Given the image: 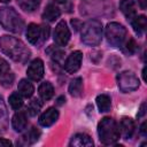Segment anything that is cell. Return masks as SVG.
Returning a JSON list of instances; mask_svg holds the SVG:
<instances>
[{"mask_svg": "<svg viewBox=\"0 0 147 147\" xmlns=\"http://www.w3.org/2000/svg\"><path fill=\"white\" fill-rule=\"evenodd\" d=\"M0 1H1V2H5V3H6V2H9L10 0H0Z\"/></svg>", "mask_w": 147, "mask_h": 147, "instance_id": "8d00e7d4", "label": "cell"}, {"mask_svg": "<svg viewBox=\"0 0 147 147\" xmlns=\"http://www.w3.org/2000/svg\"><path fill=\"white\" fill-rule=\"evenodd\" d=\"M38 92H39L40 98L42 100L47 101V100H49L53 96V94H54V87H53V85L49 82H44V83L40 84V86L38 88Z\"/></svg>", "mask_w": 147, "mask_h": 147, "instance_id": "ffe728a7", "label": "cell"}, {"mask_svg": "<svg viewBox=\"0 0 147 147\" xmlns=\"http://www.w3.org/2000/svg\"><path fill=\"white\" fill-rule=\"evenodd\" d=\"M65 101V99H64V96H60L59 99H57V105H62L63 102Z\"/></svg>", "mask_w": 147, "mask_h": 147, "instance_id": "836d02e7", "label": "cell"}, {"mask_svg": "<svg viewBox=\"0 0 147 147\" xmlns=\"http://www.w3.org/2000/svg\"><path fill=\"white\" fill-rule=\"evenodd\" d=\"M26 124H28V119L24 111H18L13 116L11 125L16 132H22L26 127Z\"/></svg>", "mask_w": 147, "mask_h": 147, "instance_id": "4fadbf2b", "label": "cell"}, {"mask_svg": "<svg viewBox=\"0 0 147 147\" xmlns=\"http://www.w3.org/2000/svg\"><path fill=\"white\" fill-rule=\"evenodd\" d=\"M98 134L99 139L105 145L115 144L119 139V127L115 119L111 117L102 118L98 124Z\"/></svg>", "mask_w": 147, "mask_h": 147, "instance_id": "7a4b0ae2", "label": "cell"}, {"mask_svg": "<svg viewBox=\"0 0 147 147\" xmlns=\"http://www.w3.org/2000/svg\"><path fill=\"white\" fill-rule=\"evenodd\" d=\"M142 79L146 82V67L142 69Z\"/></svg>", "mask_w": 147, "mask_h": 147, "instance_id": "e575fe53", "label": "cell"}, {"mask_svg": "<svg viewBox=\"0 0 147 147\" xmlns=\"http://www.w3.org/2000/svg\"><path fill=\"white\" fill-rule=\"evenodd\" d=\"M6 115V106H5V102H3V99L2 96L0 95V119Z\"/></svg>", "mask_w": 147, "mask_h": 147, "instance_id": "f546056e", "label": "cell"}, {"mask_svg": "<svg viewBox=\"0 0 147 147\" xmlns=\"http://www.w3.org/2000/svg\"><path fill=\"white\" fill-rule=\"evenodd\" d=\"M0 49L15 62L24 63L30 57V49L24 42L11 36H2L0 38Z\"/></svg>", "mask_w": 147, "mask_h": 147, "instance_id": "6da1fadb", "label": "cell"}, {"mask_svg": "<svg viewBox=\"0 0 147 147\" xmlns=\"http://www.w3.org/2000/svg\"><path fill=\"white\" fill-rule=\"evenodd\" d=\"M40 30H41V37H42V40H47V38H48V36H49V26L48 25H42L41 28H40Z\"/></svg>", "mask_w": 147, "mask_h": 147, "instance_id": "83f0119b", "label": "cell"}, {"mask_svg": "<svg viewBox=\"0 0 147 147\" xmlns=\"http://www.w3.org/2000/svg\"><path fill=\"white\" fill-rule=\"evenodd\" d=\"M59 118V111L56 108H48L39 116V124L42 126H51L53 125Z\"/></svg>", "mask_w": 147, "mask_h": 147, "instance_id": "30bf717a", "label": "cell"}, {"mask_svg": "<svg viewBox=\"0 0 147 147\" xmlns=\"http://www.w3.org/2000/svg\"><path fill=\"white\" fill-rule=\"evenodd\" d=\"M126 47H127V49H129L131 53H133V52L137 49V44H136L134 39H130V40L127 41V44H126Z\"/></svg>", "mask_w": 147, "mask_h": 147, "instance_id": "f1b7e54d", "label": "cell"}, {"mask_svg": "<svg viewBox=\"0 0 147 147\" xmlns=\"http://www.w3.org/2000/svg\"><path fill=\"white\" fill-rule=\"evenodd\" d=\"M82 60H83V53L80 51H75L72 52L65 60L64 62V70L68 74H75L76 71H78V69L80 68L82 64Z\"/></svg>", "mask_w": 147, "mask_h": 147, "instance_id": "ba28073f", "label": "cell"}, {"mask_svg": "<svg viewBox=\"0 0 147 147\" xmlns=\"http://www.w3.org/2000/svg\"><path fill=\"white\" fill-rule=\"evenodd\" d=\"M68 91H69L70 95L75 96V98H79L83 93V79L80 77L74 78L69 84Z\"/></svg>", "mask_w": 147, "mask_h": 147, "instance_id": "d6986e66", "label": "cell"}, {"mask_svg": "<svg viewBox=\"0 0 147 147\" xmlns=\"http://www.w3.org/2000/svg\"><path fill=\"white\" fill-rule=\"evenodd\" d=\"M17 90H18V93L24 96V98H30L32 96L33 92H34V87L32 85V83H30L28 79H21L18 82V85H17Z\"/></svg>", "mask_w": 147, "mask_h": 147, "instance_id": "2e32d148", "label": "cell"}, {"mask_svg": "<svg viewBox=\"0 0 147 147\" xmlns=\"http://www.w3.org/2000/svg\"><path fill=\"white\" fill-rule=\"evenodd\" d=\"M102 40V24L98 20H90L82 26V41L87 46H98Z\"/></svg>", "mask_w": 147, "mask_h": 147, "instance_id": "3957f363", "label": "cell"}, {"mask_svg": "<svg viewBox=\"0 0 147 147\" xmlns=\"http://www.w3.org/2000/svg\"><path fill=\"white\" fill-rule=\"evenodd\" d=\"M70 39V31L64 21H60L54 31V41L59 46H65Z\"/></svg>", "mask_w": 147, "mask_h": 147, "instance_id": "52a82bcc", "label": "cell"}, {"mask_svg": "<svg viewBox=\"0 0 147 147\" xmlns=\"http://www.w3.org/2000/svg\"><path fill=\"white\" fill-rule=\"evenodd\" d=\"M146 125H147V123H146V122H144V123L141 124V126H140V132H141V134H142V136H146V134H147Z\"/></svg>", "mask_w": 147, "mask_h": 147, "instance_id": "d6a6232c", "label": "cell"}, {"mask_svg": "<svg viewBox=\"0 0 147 147\" xmlns=\"http://www.w3.org/2000/svg\"><path fill=\"white\" fill-rule=\"evenodd\" d=\"M119 9L125 17L132 20L136 16V3L133 0H122L119 2Z\"/></svg>", "mask_w": 147, "mask_h": 147, "instance_id": "9a60e30c", "label": "cell"}, {"mask_svg": "<svg viewBox=\"0 0 147 147\" xmlns=\"http://www.w3.org/2000/svg\"><path fill=\"white\" fill-rule=\"evenodd\" d=\"M40 2H41V0H17L18 6L24 11H28V13L34 11L39 7Z\"/></svg>", "mask_w": 147, "mask_h": 147, "instance_id": "7402d4cb", "label": "cell"}, {"mask_svg": "<svg viewBox=\"0 0 147 147\" xmlns=\"http://www.w3.org/2000/svg\"><path fill=\"white\" fill-rule=\"evenodd\" d=\"M14 78H15V76H14L11 72L7 71V72H5V74L1 76L0 83H1V85H2L3 87H9V86H11V84H13V82H14Z\"/></svg>", "mask_w": 147, "mask_h": 147, "instance_id": "d4e9b609", "label": "cell"}, {"mask_svg": "<svg viewBox=\"0 0 147 147\" xmlns=\"http://www.w3.org/2000/svg\"><path fill=\"white\" fill-rule=\"evenodd\" d=\"M146 114V103L144 102L141 106H140V109H139V113H138V117H141Z\"/></svg>", "mask_w": 147, "mask_h": 147, "instance_id": "1f68e13d", "label": "cell"}, {"mask_svg": "<svg viewBox=\"0 0 147 147\" xmlns=\"http://www.w3.org/2000/svg\"><path fill=\"white\" fill-rule=\"evenodd\" d=\"M11 145L13 144L9 140H7V139H0V146L1 147H10Z\"/></svg>", "mask_w": 147, "mask_h": 147, "instance_id": "4dcf8cb0", "label": "cell"}, {"mask_svg": "<svg viewBox=\"0 0 147 147\" xmlns=\"http://www.w3.org/2000/svg\"><path fill=\"white\" fill-rule=\"evenodd\" d=\"M41 30L40 26L36 23H30L26 29V38L30 44H37L39 38L41 37Z\"/></svg>", "mask_w": 147, "mask_h": 147, "instance_id": "5bb4252c", "label": "cell"}, {"mask_svg": "<svg viewBox=\"0 0 147 147\" xmlns=\"http://www.w3.org/2000/svg\"><path fill=\"white\" fill-rule=\"evenodd\" d=\"M26 75L31 80H40L44 77V62L40 59H34L28 67Z\"/></svg>", "mask_w": 147, "mask_h": 147, "instance_id": "9c48e42d", "label": "cell"}, {"mask_svg": "<svg viewBox=\"0 0 147 147\" xmlns=\"http://www.w3.org/2000/svg\"><path fill=\"white\" fill-rule=\"evenodd\" d=\"M41 107H42V102L39 99H33L28 106V111L31 116H36L40 111Z\"/></svg>", "mask_w": 147, "mask_h": 147, "instance_id": "cb8c5ba5", "label": "cell"}, {"mask_svg": "<svg viewBox=\"0 0 147 147\" xmlns=\"http://www.w3.org/2000/svg\"><path fill=\"white\" fill-rule=\"evenodd\" d=\"M60 15H61V11L55 5H47L42 13V18L48 22H54L56 18H59Z\"/></svg>", "mask_w": 147, "mask_h": 147, "instance_id": "ac0fdd59", "label": "cell"}, {"mask_svg": "<svg viewBox=\"0 0 147 147\" xmlns=\"http://www.w3.org/2000/svg\"><path fill=\"white\" fill-rule=\"evenodd\" d=\"M53 1H55V2H57V3H64L67 0H53Z\"/></svg>", "mask_w": 147, "mask_h": 147, "instance_id": "d590c367", "label": "cell"}, {"mask_svg": "<svg viewBox=\"0 0 147 147\" xmlns=\"http://www.w3.org/2000/svg\"><path fill=\"white\" fill-rule=\"evenodd\" d=\"M119 127V134H122L124 139H130L134 132V122L130 117H123Z\"/></svg>", "mask_w": 147, "mask_h": 147, "instance_id": "8fae6325", "label": "cell"}, {"mask_svg": "<svg viewBox=\"0 0 147 147\" xmlns=\"http://www.w3.org/2000/svg\"><path fill=\"white\" fill-rule=\"evenodd\" d=\"M0 23L2 28L14 33L22 32L24 28V22L22 17L15 11L14 8L10 7L0 8Z\"/></svg>", "mask_w": 147, "mask_h": 147, "instance_id": "277c9868", "label": "cell"}, {"mask_svg": "<svg viewBox=\"0 0 147 147\" xmlns=\"http://www.w3.org/2000/svg\"><path fill=\"white\" fill-rule=\"evenodd\" d=\"M69 145L74 147H91L93 146V140L85 133H77L71 138Z\"/></svg>", "mask_w": 147, "mask_h": 147, "instance_id": "7c38bea8", "label": "cell"}, {"mask_svg": "<svg viewBox=\"0 0 147 147\" xmlns=\"http://www.w3.org/2000/svg\"><path fill=\"white\" fill-rule=\"evenodd\" d=\"M117 84H118V88L123 93H129L138 90L140 82L133 72L123 71L117 76Z\"/></svg>", "mask_w": 147, "mask_h": 147, "instance_id": "8992f818", "label": "cell"}, {"mask_svg": "<svg viewBox=\"0 0 147 147\" xmlns=\"http://www.w3.org/2000/svg\"><path fill=\"white\" fill-rule=\"evenodd\" d=\"M9 70V64L3 60V59H0V77L5 74V72H7Z\"/></svg>", "mask_w": 147, "mask_h": 147, "instance_id": "4316f807", "label": "cell"}, {"mask_svg": "<svg viewBox=\"0 0 147 147\" xmlns=\"http://www.w3.org/2000/svg\"><path fill=\"white\" fill-rule=\"evenodd\" d=\"M39 137H40V131L37 130L36 127H32V129L30 130V132L26 134V140H28L30 144H33V142H36V141L39 139Z\"/></svg>", "mask_w": 147, "mask_h": 147, "instance_id": "484cf974", "label": "cell"}, {"mask_svg": "<svg viewBox=\"0 0 147 147\" xmlns=\"http://www.w3.org/2000/svg\"><path fill=\"white\" fill-rule=\"evenodd\" d=\"M131 24H132L133 30H134L138 34H141V33L145 32V30H146V28H147V18H146V16H144V15L134 16V17L131 20Z\"/></svg>", "mask_w": 147, "mask_h": 147, "instance_id": "e0dca14e", "label": "cell"}, {"mask_svg": "<svg viewBox=\"0 0 147 147\" xmlns=\"http://www.w3.org/2000/svg\"><path fill=\"white\" fill-rule=\"evenodd\" d=\"M96 106L100 110V113H107L111 108V100L110 96L107 94H100L96 96Z\"/></svg>", "mask_w": 147, "mask_h": 147, "instance_id": "44dd1931", "label": "cell"}, {"mask_svg": "<svg viewBox=\"0 0 147 147\" xmlns=\"http://www.w3.org/2000/svg\"><path fill=\"white\" fill-rule=\"evenodd\" d=\"M9 105L13 109L17 110L23 106V98L20 93H13L9 96Z\"/></svg>", "mask_w": 147, "mask_h": 147, "instance_id": "603a6c76", "label": "cell"}, {"mask_svg": "<svg viewBox=\"0 0 147 147\" xmlns=\"http://www.w3.org/2000/svg\"><path fill=\"white\" fill-rule=\"evenodd\" d=\"M106 37L110 45L115 47L121 46L126 37V29L117 22L108 23L106 26Z\"/></svg>", "mask_w": 147, "mask_h": 147, "instance_id": "5b68a950", "label": "cell"}]
</instances>
